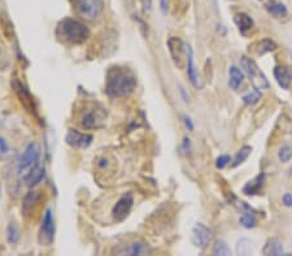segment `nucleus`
Listing matches in <instances>:
<instances>
[{
  "label": "nucleus",
  "mask_w": 292,
  "mask_h": 256,
  "mask_svg": "<svg viewBox=\"0 0 292 256\" xmlns=\"http://www.w3.org/2000/svg\"><path fill=\"white\" fill-rule=\"evenodd\" d=\"M137 76L127 68L114 66L106 73L105 92L110 97H124L135 90Z\"/></svg>",
  "instance_id": "f257e3e1"
},
{
  "label": "nucleus",
  "mask_w": 292,
  "mask_h": 256,
  "mask_svg": "<svg viewBox=\"0 0 292 256\" xmlns=\"http://www.w3.org/2000/svg\"><path fill=\"white\" fill-rule=\"evenodd\" d=\"M56 37L68 44H82L90 37V31L84 23L74 18H64L57 23Z\"/></svg>",
  "instance_id": "f03ea898"
},
{
  "label": "nucleus",
  "mask_w": 292,
  "mask_h": 256,
  "mask_svg": "<svg viewBox=\"0 0 292 256\" xmlns=\"http://www.w3.org/2000/svg\"><path fill=\"white\" fill-rule=\"evenodd\" d=\"M240 65L243 68L244 73L247 74V76L250 78V80L252 82V86L256 90H268L270 87L269 80L265 76V74L261 72V69L258 68L257 64L254 62V60L250 58V57L243 56L240 60Z\"/></svg>",
  "instance_id": "7ed1b4c3"
},
{
  "label": "nucleus",
  "mask_w": 292,
  "mask_h": 256,
  "mask_svg": "<svg viewBox=\"0 0 292 256\" xmlns=\"http://www.w3.org/2000/svg\"><path fill=\"white\" fill-rule=\"evenodd\" d=\"M39 157H41V147L35 141H31L27 144L25 150L21 154L19 159V165H17V171H19L20 176L25 177L29 171L39 162Z\"/></svg>",
  "instance_id": "20e7f679"
},
{
  "label": "nucleus",
  "mask_w": 292,
  "mask_h": 256,
  "mask_svg": "<svg viewBox=\"0 0 292 256\" xmlns=\"http://www.w3.org/2000/svg\"><path fill=\"white\" fill-rule=\"evenodd\" d=\"M76 5L81 17L92 21L103 13L104 0H76Z\"/></svg>",
  "instance_id": "39448f33"
},
{
  "label": "nucleus",
  "mask_w": 292,
  "mask_h": 256,
  "mask_svg": "<svg viewBox=\"0 0 292 256\" xmlns=\"http://www.w3.org/2000/svg\"><path fill=\"white\" fill-rule=\"evenodd\" d=\"M55 239V220H53V214L51 208H47L43 216L42 225L39 230V242L42 245H52Z\"/></svg>",
  "instance_id": "423d86ee"
},
{
  "label": "nucleus",
  "mask_w": 292,
  "mask_h": 256,
  "mask_svg": "<svg viewBox=\"0 0 292 256\" xmlns=\"http://www.w3.org/2000/svg\"><path fill=\"white\" fill-rule=\"evenodd\" d=\"M134 203V196L133 193H125L120 200L116 202V204L112 208V216H113L114 221L121 222L124 221L127 216H129Z\"/></svg>",
  "instance_id": "0eeeda50"
},
{
  "label": "nucleus",
  "mask_w": 292,
  "mask_h": 256,
  "mask_svg": "<svg viewBox=\"0 0 292 256\" xmlns=\"http://www.w3.org/2000/svg\"><path fill=\"white\" fill-rule=\"evenodd\" d=\"M212 229H209L207 225L201 224V222H197L196 225L194 226V229H192V243L196 246L197 249H207V246L209 245V242L212 241Z\"/></svg>",
  "instance_id": "6e6552de"
},
{
  "label": "nucleus",
  "mask_w": 292,
  "mask_h": 256,
  "mask_svg": "<svg viewBox=\"0 0 292 256\" xmlns=\"http://www.w3.org/2000/svg\"><path fill=\"white\" fill-rule=\"evenodd\" d=\"M92 135L90 133H84V132H80L78 129H73L70 128L65 136V141L69 146L72 147H87L91 145L92 143Z\"/></svg>",
  "instance_id": "1a4fd4ad"
},
{
  "label": "nucleus",
  "mask_w": 292,
  "mask_h": 256,
  "mask_svg": "<svg viewBox=\"0 0 292 256\" xmlns=\"http://www.w3.org/2000/svg\"><path fill=\"white\" fill-rule=\"evenodd\" d=\"M106 114L103 109H91L81 118V126L86 129H94V128L102 127L103 122L105 119Z\"/></svg>",
  "instance_id": "9d476101"
},
{
  "label": "nucleus",
  "mask_w": 292,
  "mask_h": 256,
  "mask_svg": "<svg viewBox=\"0 0 292 256\" xmlns=\"http://www.w3.org/2000/svg\"><path fill=\"white\" fill-rule=\"evenodd\" d=\"M12 87L15 88L16 93L19 96L20 101L22 102V105L26 108L30 113H35V106H34V98L31 97V94L29 93V91L21 84L19 79L12 80Z\"/></svg>",
  "instance_id": "9b49d317"
},
{
  "label": "nucleus",
  "mask_w": 292,
  "mask_h": 256,
  "mask_svg": "<svg viewBox=\"0 0 292 256\" xmlns=\"http://www.w3.org/2000/svg\"><path fill=\"white\" fill-rule=\"evenodd\" d=\"M167 47H169V52H170V56L173 58V61H174V64L178 68H181L182 66L183 52H186V44L179 38L171 37L167 40Z\"/></svg>",
  "instance_id": "f8f14e48"
},
{
  "label": "nucleus",
  "mask_w": 292,
  "mask_h": 256,
  "mask_svg": "<svg viewBox=\"0 0 292 256\" xmlns=\"http://www.w3.org/2000/svg\"><path fill=\"white\" fill-rule=\"evenodd\" d=\"M44 173H46V167H44V165L41 163V161H39V162L37 163V165H35V166L33 167L26 175H25L23 180H25L27 186H30L31 188V186H35V185L39 184V183L43 180Z\"/></svg>",
  "instance_id": "ddd939ff"
},
{
  "label": "nucleus",
  "mask_w": 292,
  "mask_h": 256,
  "mask_svg": "<svg viewBox=\"0 0 292 256\" xmlns=\"http://www.w3.org/2000/svg\"><path fill=\"white\" fill-rule=\"evenodd\" d=\"M274 76L277 79L278 84L283 88V90H289L290 84L292 82V68L281 65V66H275L274 68Z\"/></svg>",
  "instance_id": "4468645a"
},
{
  "label": "nucleus",
  "mask_w": 292,
  "mask_h": 256,
  "mask_svg": "<svg viewBox=\"0 0 292 256\" xmlns=\"http://www.w3.org/2000/svg\"><path fill=\"white\" fill-rule=\"evenodd\" d=\"M148 251L147 246L143 242H131L125 246H121L118 249H114V254L117 255H143Z\"/></svg>",
  "instance_id": "2eb2a0df"
},
{
  "label": "nucleus",
  "mask_w": 292,
  "mask_h": 256,
  "mask_svg": "<svg viewBox=\"0 0 292 256\" xmlns=\"http://www.w3.org/2000/svg\"><path fill=\"white\" fill-rule=\"evenodd\" d=\"M186 55H187V75H188V79H190V82L192 83V86L199 88L200 84H199L196 69H195V65H194V52H192V49H191L190 45H186Z\"/></svg>",
  "instance_id": "dca6fc26"
},
{
  "label": "nucleus",
  "mask_w": 292,
  "mask_h": 256,
  "mask_svg": "<svg viewBox=\"0 0 292 256\" xmlns=\"http://www.w3.org/2000/svg\"><path fill=\"white\" fill-rule=\"evenodd\" d=\"M264 183H265V175L264 173H260L257 176L254 177L253 180L248 181L243 188V193L247 194V196H254V194H258L261 192L262 186H264Z\"/></svg>",
  "instance_id": "f3484780"
},
{
  "label": "nucleus",
  "mask_w": 292,
  "mask_h": 256,
  "mask_svg": "<svg viewBox=\"0 0 292 256\" xmlns=\"http://www.w3.org/2000/svg\"><path fill=\"white\" fill-rule=\"evenodd\" d=\"M262 254H264V255L274 256L283 255V246H282V242L275 237L269 238V239L266 241L264 249H262Z\"/></svg>",
  "instance_id": "a211bd4d"
},
{
  "label": "nucleus",
  "mask_w": 292,
  "mask_h": 256,
  "mask_svg": "<svg viewBox=\"0 0 292 256\" xmlns=\"http://www.w3.org/2000/svg\"><path fill=\"white\" fill-rule=\"evenodd\" d=\"M250 48L252 49V51H254L257 56H262V55H265V53L274 51V49L277 48V44H275L273 40H270V39H262L260 42L250 45Z\"/></svg>",
  "instance_id": "6ab92c4d"
},
{
  "label": "nucleus",
  "mask_w": 292,
  "mask_h": 256,
  "mask_svg": "<svg viewBox=\"0 0 292 256\" xmlns=\"http://www.w3.org/2000/svg\"><path fill=\"white\" fill-rule=\"evenodd\" d=\"M266 11L269 12L270 15L274 16L275 18H282V17H286L289 11L286 8L285 4L279 3V1H269V3L265 5Z\"/></svg>",
  "instance_id": "aec40b11"
},
{
  "label": "nucleus",
  "mask_w": 292,
  "mask_h": 256,
  "mask_svg": "<svg viewBox=\"0 0 292 256\" xmlns=\"http://www.w3.org/2000/svg\"><path fill=\"white\" fill-rule=\"evenodd\" d=\"M229 74H230L229 86L231 87L232 90H238L240 84L243 83V79H244L243 72H242L240 69L236 68V66H231L230 70H229Z\"/></svg>",
  "instance_id": "412c9836"
},
{
  "label": "nucleus",
  "mask_w": 292,
  "mask_h": 256,
  "mask_svg": "<svg viewBox=\"0 0 292 256\" xmlns=\"http://www.w3.org/2000/svg\"><path fill=\"white\" fill-rule=\"evenodd\" d=\"M234 22L236 23V26L239 27V30L242 33H246L247 30H250L253 26V19L250 18L247 13H238L234 16Z\"/></svg>",
  "instance_id": "4be33fe9"
},
{
  "label": "nucleus",
  "mask_w": 292,
  "mask_h": 256,
  "mask_svg": "<svg viewBox=\"0 0 292 256\" xmlns=\"http://www.w3.org/2000/svg\"><path fill=\"white\" fill-rule=\"evenodd\" d=\"M38 202V192H29L25 197V200H23V204H22V210L23 214L29 215L33 210V206L34 203Z\"/></svg>",
  "instance_id": "5701e85b"
},
{
  "label": "nucleus",
  "mask_w": 292,
  "mask_h": 256,
  "mask_svg": "<svg viewBox=\"0 0 292 256\" xmlns=\"http://www.w3.org/2000/svg\"><path fill=\"white\" fill-rule=\"evenodd\" d=\"M20 239V229L19 225L15 221L9 222V225L7 228V241L12 245L17 243Z\"/></svg>",
  "instance_id": "b1692460"
},
{
  "label": "nucleus",
  "mask_w": 292,
  "mask_h": 256,
  "mask_svg": "<svg viewBox=\"0 0 292 256\" xmlns=\"http://www.w3.org/2000/svg\"><path fill=\"white\" fill-rule=\"evenodd\" d=\"M212 254L216 256H230L231 255V250H230V247L225 241H217L216 245L213 246Z\"/></svg>",
  "instance_id": "393cba45"
},
{
  "label": "nucleus",
  "mask_w": 292,
  "mask_h": 256,
  "mask_svg": "<svg viewBox=\"0 0 292 256\" xmlns=\"http://www.w3.org/2000/svg\"><path fill=\"white\" fill-rule=\"evenodd\" d=\"M253 251V242L250 241V239H240L239 243H238V247H236V253L239 255H250Z\"/></svg>",
  "instance_id": "a878e982"
},
{
  "label": "nucleus",
  "mask_w": 292,
  "mask_h": 256,
  "mask_svg": "<svg viewBox=\"0 0 292 256\" xmlns=\"http://www.w3.org/2000/svg\"><path fill=\"white\" fill-rule=\"evenodd\" d=\"M250 151H252V147L248 146V145L242 147V149L236 153L235 158H234V163H232V167H238L239 165H242V163L250 157Z\"/></svg>",
  "instance_id": "bb28decb"
},
{
  "label": "nucleus",
  "mask_w": 292,
  "mask_h": 256,
  "mask_svg": "<svg viewBox=\"0 0 292 256\" xmlns=\"http://www.w3.org/2000/svg\"><path fill=\"white\" fill-rule=\"evenodd\" d=\"M239 222L240 225L244 226L246 229H252V228H254V226L257 225V220H256V218H254L252 214L242 215L239 219Z\"/></svg>",
  "instance_id": "cd10ccee"
},
{
  "label": "nucleus",
  "mask_w": 292,
  "mask_h": 256,
  "mask_svg": "<svg viewBox=\"0 0 292 256\" xmlns=\"http://www.w3.org/2000/svg\"><path fill=\"white\" fill-rule=\"evenodd\" d=\"M278 158L282 163H287L292 158V147L290 145H283L278 151Z\"/></svg>",
  "instance_id": "c85d7f7f"
},
{
  "label": "nucleus",
  "mask_w": 292,
  "mask_h": 256,
  "mask_svg": "<svg viewBox=\"0 0 292 256\" xmlns=\"http://www.w3.org/2000/svg\"><path fill=\"white\" fill-rule=\"evenodd\" d=\"M260 98H261V92L254 88V91H252L250 93L243 96V101L247 105H254Z\"/></svg>",
  "instance_id": "c756f323"
},
{
  "label": "nucleus",
  "mask_w": 292,
  "mask_h": 256,
  "mask_svg": "<svg viewBox=\"0 0 292 256\" xmlns=\"http://www.w3.org/2000/svg\"><path fill=\"white\" fill-rule=\"evenodd\" d=\"M229 162H230V157H229V155H226V154L220 155V157L217 158L216 167L218 168V170H222V168H225V167L228 166Z\"/></svg>",
  "instance_id": "7c9ffc66"
},
{
  "label": "nucleus",
  "mask_w": 292,
  "mask_h": 256,
  "mask_svg": "<svg viewBox=\"0 0 292 256\" xmlns=\"http://www.w3.org/2000/svg\"><path fill=\"white\" fill-rule=\"evenodd\" d=\"M8 153V144L7 141L0 136V159L4 158V155Z\"/></svg>",
  "instance_id": "2f4dec72"
},
{
  "label": "nucleus",
  "mask_w": 292,
  "mask_h": 256,
  "mask_svg": "<svg viewBox=\"0 0 292 256\" xmlns=\"http://www.w3.org/2000/svg\"><path fill=\"white\" fill-rule=\"evenodd\" d=\"M283 203H285L286 207H292V194L286 193L283 196Z\"/></svg>",
  "instance_id": "473e14b6"
},
{
  "label": "nucleus",
  "mask_w": 292,
  "mask_h": 256,
  "mask_svg": "<svg viewBox=\"0 0 292 256\" xmlns=\"http://www.w3.org/2000/svg\"><path fill=\"white\" fill-rule=\"evenodd\" d=\"M183 122H185V125H186V127L188 128L190 131H192V129H194V123H192V121H191L190 117L185 115V117H183Z\"/></svg>",
  "instance_id": "72a5a7b5"
},
{
  "label": "nucleus",
  "mask_w": 292,
  "mask_h": 256,
  "mask_svg": "<svg viewBox=\"0 0 292 256\" xmlns=\"http://www.w3.org/2000/svg\"><path fill=\"white\" fill-rule=\"evenodd\" d=\"M141 3L146 11H151L152 9V0H141Z\"/></svg>",
  "instance_id": "f704fd0d"
},
{
  "label": "nucleus",
  "mask_w": 292,
  "mask_h": 256,
  "mask_svg": "<svg viewBox=\"0 0 292 256\" xmlns=\"http://www.w3.org/2000/svg\"><path fill=\"white\" fill-rule=\"evenodd\" d=\"M160 5H161V11H163V13H167V0H160Z\"/></svg>",
  "instance_id": "c9c22d12"
},
{
  "label": "nucleus",
  "mask_w": 292,
  "mask_h": 256,
  "mask_svg": "<svg viewBox=\"0 0 292 256\" xmlns=\"http://www.w3.org/2000/svg\"><path fill=\"white\" fill-rule=\"evenodd\" d=\"M183 146H185V150H188V149H190V139L185 137V140H183Z\"/></svg>",
  "instance_id": "e433bc0d"
},
{
  "label": "nucleus",
  "mask_w": 292,
  "mask_h": 256,
  "mask_svg": "<svg viewBox=\"0 0 292 256\" xmlns=\"http://www.w3.org/2000/svg\"><path fill=\"white\" fill-rule=\"evenodd\" d=\"M181 93L183 94V97H185V101H188V97H187L186 96V92H185V90H183V88H181Z\"/></svg>",
  "instance_id": "4c0bfd02"
},
{
  "label": "nucleus",
  "mask_w": 292,
  "mask_h": 256,
  "mask_svg": "<svg viewBox=\"0 0 292 256\" xmlns=\"http://www.w3.org/2000/svg\"><path fill=\"white\" fill-rule=\"evenodd\" d=\"M0 198H1V186H0Z\"/></svg>",
  "instance_id": "58836bf2"
},
{
  "label": "nucleus",
  "mask_w": 292,
  "mask_h": 256,
  "mask_svg": "<svg viewBox=\"0 0 292 256\" xmlns=\"http://www.w3.org/2000/svg\"><path fill=\"white\" fill-rule=\"evenodd\" d=\"M291 57H292V53H291Z\"/></svg>",
  "instance_id": "ea45409f"
}]
</instances>
